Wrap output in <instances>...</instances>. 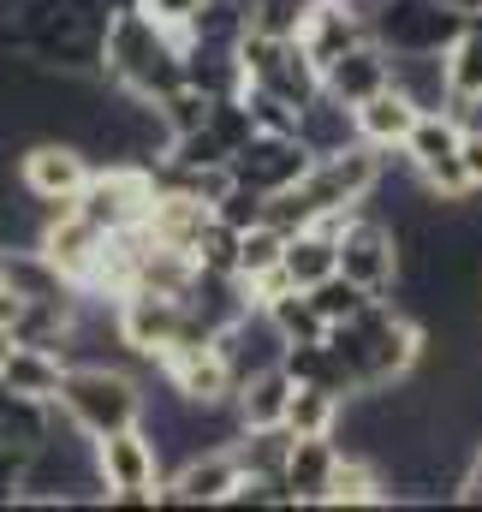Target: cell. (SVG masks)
Listing matches in <instances>:
<instances>
[{
	"mask_svg": "<svg viewBox=\"0 0 482 512\" xmlns=\"http://www.w3.org/2000/svg\"><path fill=\"white\" fill-rule=\"evenodd\" d=\"M125 0H18L12 30L0 36L18 60L60 72V78H96L108 24Z\"/></svg>",
	"mask_w": 482,
	"mask_h": 512,
	"instance_id": "6da1fadb",
	"label": "cell"
},
{
	"mask_svg": "<svg viewBox=\"0 0 482 512\" xmlns=\"http://www.w3.org/2000/svg\"><path fill=\"white\" fill-rule=\"evenodd\" d=\"M185 48L191 36L155 24L137 0H125L108 24V48H102V78L120 90V96H137V102H161L173 96L179 84H191L185 72Z\"/></svg>",
	"mask_w": 482,
	"mask_h": 512,
	"instance_id": "7a4b0ae2",
	"label": "cell"
},
{
	"mask_svg": "<svg viewBox=\"0 0 482 512\" xmlns=\"http://www.w3.org/2000/svg\"><path fill=\"white\" fill-rule=\"evenodd\" d=\"M328 346H334L340 364L352 370L358 393H381V387H399L417 364H423L429 328H423L417 316H405L393 298H375L363 316L328 328Z\"/></svg>",
	"mask_w": 482,
	"mask_h": 512,
	"instance_id": "3957f363",
	"label": "cell"
},
{
	"mask_svg": "<svg viewBox=\"0 0 482 512\" xmlns=\"http://www.w3.org/2000/svg\"><path fill=\"white\" fill-rule=\"evenodd\" d=\"M60 411H66V423L72 429H84L90 441H102V435H114V429H131V423H143V411H149V399H143V387L131 370L120 364H72L66 370V387H60V399H54Z\"/></svg>",
	"mask_w": 482,
	"mask_h": 512,
	"instance_id": "277c9868",
	"label": "cell"
},
{
	"mask_svg": "<svg viewBox=\"0 0 482 512\" xmlns=\"http://www.w3.org/2000/svg\"><path fill=\"white\" fill-rule=\"evenodd\" d=\"M369 30L387 54H447L471 30V12L447 0H369Z\"/></svg>",
	"mask_w": 482,
	"mask_h": 512,
	"instance_id": "5b68a950",
	"label": "cell"
},
{
	"mask_svg": "<svg viewBox=\"0 0 482 512\" xmlns=\"http://www.w3.org/2000/svg\"><path fill=\"white\" fill-rule=\"evenodd\" d=\"M90 179H96V167H90L84 143H72V137H42L18 155V185L30 203H42V227L66 209H78Z\"/></svg>",
	"mask_w": 482,
	"mask_h": 512,
	"instance_id": "8992f818",
	"label": "cell"
},
{
	"mask_svg": "<svg viewBox=\"0 0 482 512\" xmlns=\"http://www.w3.org/2000/svg\"><path fill=\"white\" fill-rule=\"evenodd\" d=\"M340 274H352L363 292L387 298L399 286V274H405V239H399V227L381 221V215H363V209L340 215Z\"/></svg>",
	"mask_w": 482,
	"mask_h": 512,
	"instance_id": "52a82bcc",
	"label": "cell"
},
{
	"mask_svg": "<svg viewBox=\"0 0 482 512\" xmlns=\"http://www.w3.org/2000/svg\"><path fill=\"white\" fill-rule=\"evenodd\" d=\"M96 471H102L108 507H155V495H161V453L143 435V423L96 441Z\"/></svg>",
	"mask_w": 482,
	"mask_h": 512,
	"instance_id": "ba28073f",
	"label": "cell"
},
{
	"mask_svg": "<svg viewBox=\"0 0 482 512\" xmlns=\"http://www.w3.org/2000/svg\"><path fill=\"white\" fill-rule=\"evenodd\" d=\"M310 167H316V149H310L298 131H256L239 155H233V173H239V185L262 191V197L304 185V173H310Z\"/></svg>",
	"mask_w": 482,
	"mask_h": 512,
	"instance_id": "9c48e42d",
	"label": "cell"
},
{
	"mask_svg": "<svg viewBox=\"0 0 482 512\" xmlns=\"http://www.w3.org/2000/svg\"><path fill=\"white\" fill-rule=\"evenodd\" d=\"M239 483H244V465H239V453H233V441L227 447H203V453H191L161 483L155 507H233Z\"/></svg>",
	"mask_w": 482,
	"mask_h": 512,
	"instance_id": "30bf717a",
	"label": "cell"
},
{
	"mask_svg": "<svg viewBox=\"0 0 482 512\" xmlns=\"http://www.w3.org/2000/svg\"><path fill=\"white\" fill-rule=\"evenodd\" d=\"M375 30H369V6L363 0H316L310 12H304V24H298V42H304V54L328 72L340 54H352L358 42H369Z\"/></svg>",
	"mask_w": 482,
	"mask_h": 512,
	"instance_id": "8fae6325",
	"label": "cell"
},
{
	"mask_svg": "<svg viewBox=\"0 0 482 512\" xmlns=\"http://www.w3.org/2000/svg\"><path fill=\"white\" fill-rule=\"evenodd\" d=\"M340 453H346V447H340L334 435H292V453H286V471H280L292 507H328Z\"/></svg>",
	"mask_w": 482,
	"mask_h": 512,
	"instance_id": "7c38bea8",
	"label": "cell"
},
{
	"mask_svg": "<svg viewBox=\"0 0 482 512\" xmlns=\"http://www.w3.org/2000/svg\"><path fill=\"white\" fill-rule=\"evenodd\" d=\"M393 84V54L369 36V42H358L352 54H340L328 72H322V90L334 96V102H346V108H363L369 96H381Z\"/></svg>",
	"mask_w": 482,
	"mask_h": 512,
	"instance_id": "4fadbf2b",
	"label": "cell"
},
{
	"mask_svg": "<svg viewBox=\"0 0 482 512\" xmlns=\"http://www.w3.org/2000/svg\"><path fill=\"white\" fill-rule=\"evenodd\" d=\"M292 370L286 364H268V370H256L250 382L239 387V399H233V417H239V429H280L286 423V411H292Z\"/></svg>",
	"mask_w": 482,
	"mask_h": 512,
	"instance_id": "5bb4252c",
	"label": "cell"
},
{
	"mask_svg": "<svg viewBox=\"0 0 482 512\" xmlns=\"http://www.w3.org/2000/svg\"><path fill=\"white\" fill-rule=\"evenodd\" d=\"M66 370H72V358H66L60 346H24V340H18L12 358H6V370H0V387L30 393V399H60Z\"/></svg>",
	"mask_w": 482,
	"mask_h": 512,
	"instance_id": "9a60e30c",
	"label": "cell"
},
{
	"mask_svg": "<svg viewBox=\"0 0 482 512\" xmlns=\"http://www.w3.org/2000/svg\"><path fill=\"white\" fill-rule=\"evenodd\" d=\"M459 143H465V114L459 108H429V114H417V126L405 137V167L411 173H429V167L453 161Z\"/></svg>",
	"mask_w": 482,
	"mask_h": 512,
	"instance_id": "2e32d148",
	"label": "cell"
},
{
	"mask_svg": "<svg viewBox=\"0 0 482 512\" xmlns=\"http://www.w3.org/2000/svg\"><path fill=\"white\" fill-rule=\"evenodd\" d=\"M358 114V137L363 143H375V149H405V137H411V126H417V102L399 90V84H387L381 96H369L363 108H352Z\"/></svg>",
	"mask_w": 482,
	"mask_h": 512,
	"instance_id": "e0dca14e",
	"label": "cell"
},
{
	"mask_svg": "<svg viewBox=\"0 0 482 512\" xmlns=\"http://www.w3.org/2000/svg\"><path fill=\"white\" fill-rule=\"evenodd\" d=\"M286 274H292L304 292H310L316 280L340 274V215H328V221L292 233V245H286Z\"/></svg>",
	"mask_w": 482,
	"mask_h": 512,
	"instance_id": "ac0fdd59",
	"label": "cell"
},
{
	"mask_svg": "<svg viewBox=\"0 0 482 512\" xmlns=\"http://www.w3.org/2000/svg\"><path fill=\"white\" fill-rule=\"evenodd\" d=\"M447 84H453V108L459 114L482 108V12L471 18V30L447 48Z\"/></svg>",
	"mask_w": 482,
	"mask_h": 512,
	"instance_id": "d6986e66",
	"label": "cell"
},
{
	"mask_svg": "<svg viewBox=\"0 0 482 512\" xmlns=\"http://www.w3.org/2000/svg\"><path fill=\"white\" fill-rule=\"evenodd\" d=\"M340 417H346V393L298 382L292 411H286V429H292V435H334V429H340Z\"/></svg>",
	"mask_w": 482,
	"mask_h": 512,
	"instance_id": "ffe728a7",
	"label": "cell"
},
{
	"mask_svg": "<svg viewBox=\"0 0 482 512\" xmlns=\"http://www.w3.org/2000/svg\"><path fill=\"white\" fill-rule=\"evenodd\" d=\"M268 322L280 328V340H286V346L328 340V316L310 304V292H304V286H298V292H286V298H274V304H268Z\"/></svg>",
	"mask_w": 482,
	"mask_h": 512,
	"instance_id": "44dd1931",
	"label": "cell"
},
{
	"mask_svg": "<svg viewBox=\"0 0 482 512\" xmlns=\"http://www.w3.org/2000/svg\"><path fill=\"white\" fill-rule=\"evenodd\" d=\"M286 245H292V233H286V227L256 221V227L239 239V280H256V274L280 268V262H286Z\"/></svg>",
	"mask_w": 482,
	"mask_h": 512,
	"instance_id": "7402d4cb",
	"label": "cell"
},
{
	"mask_svg": "<svg viewBox=\"0 0 482 512\" xmlns=\"http://www.w3.org/2000/svg\"><path fill=\"white\" fill-rule=\"evenodd\" d=\"M310 304H316V310L328 316V328H334V322L363 316V310L375 304V292H363L352 274H328V280H316V286H310Z\"/></svg>",
	"mask_w": 482,
	"mask_h": 512,
	"instance_id": "603a6c76",
	"label": "cell"
},
{
	"mask_svg": "<svg viewBox=\"0 0 482 512\" xmlns=\"http://www.w3.org/2000/svg\"><path fill=\"white\" fill-rule=\"evenodd\" d=\"M239 227H227L221 215L203 227V239H197V262H203V274H239Z\"/></svg>",
	"mask_w": 482,
	"mask_h": 512,
	"instance_id": "cb8c5ba5",
	"label": "cell"
},
{
	"mask_svg": "<svg viewBox=\"0 0 482 512\" xmlns=\"http://www.w3.org/2000/svg\"><path fill=\"white\" fill-rule=\"evenodd\" d=\"M155 24H167V30H179V36H191V24H197V12L209 6V0H137Z\"/></svg>",
	"mask_w": 482,
	"mask_h": 512,
	"instance_id": "d4e9b609",
	"label": "cell"
},
{
	"mask_svg": "<svg viewBox=\"0 0 482 512\" xmlns=\"http://www.w3.org/2000/svg\"><path fill=\"white\" fill-rule=\"evenodd\" d=\"M24 471H30V453L24 447H0V507H18Z\"/></svg>",
	"mask_w": 482,
	"mask_h": 512,
	"instance_id": "484cf974",
	"label": "cell"
},
{
	"mask_svg": "<svg viewBox=\"0 0 482 512\" xmlns=\"http://www.w3.org/2000/svg\"><path fill=\"white\" fill-rule=\"evenodd\" d=\"M459 155H465V173H471V185L482 191V126L465 120V143H459Z\"/></svg>",
	"mask_w": 482,
	"mask_h": 512,
	"instance_id": "4316f807",
	"label": "cell"
},
{
	"mask_svg": "<svg viewBox=\"0 0 482 512\" xmlns=\"http://www.w3.org/2000/svg\"><path fill=\"white\" fill-rule=\"evenodd\" d=\"M12 346H18V334H12V328L0 322V370H6V358H12Z\"/></svg>",
	"mask_w": 482,
	"mask_h": 512,
	"instance_id": "83f0119b",
	"label": "cell"
},
{
	"mask_svg": "<svg viewBox=\"0 0 482 512\" xmlns=\"http://www.w3.org/2000/svg\"><path fill=\"white\" fill-rule=\"evenodd\" d=\"M447 6H459V12H471V18L482 12V0H447Z\"/></svg>",
	"mask_w": 482,
	"mask_h": 512,
	"instance_id": "f1b7e54d",
	"label": "cell"
},
{
	"mask_svg": "<svg viewBox=\"0 0 482 512\" xmlns=\"http://www.w3.org/2000/svg\"><path fill=\"white\" fill-rule=\"evenodd\" d=\"M471 447H477V453H482V435H477V441H471Z\"/></svg>",
	"mask_w": 482,
	"mask_h": 512,
	"instance_id": "f546056e",
	"label": "cell"
},
{
	"mask_svg": "<svg viewBox=\"0 0 482 512\" xmlns=\"http://www.w3.org/2000/svg\"><path fill=\"white\" fill-rule=\"evenodd\" d=\"M0 262H6V245H0Z\"/></svg>",
	"mask_w": 482,
	"mask_h": 512,
	"instance_id": "4dcf8cb0",
	"label": "cell"
}]
</instances>
